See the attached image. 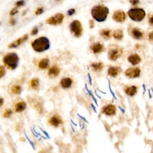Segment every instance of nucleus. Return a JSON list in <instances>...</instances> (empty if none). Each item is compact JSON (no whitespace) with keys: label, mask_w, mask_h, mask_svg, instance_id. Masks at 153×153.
Returning a JSON list of instances; mask_svg holds the SVG:
<instances>
[{"label":"nucleus","mask_w":153,"mask_h":153,"mask_svg":"<svg viewBox=\"0 0 153 153\" xmlns=\"http://www.w3.org/2000/svg\"><path fill=\"white\" fill-rule=\"evenodd\" d=\"M109 10L108 7L103 6V5H97L92 8L91 15L94 20L97 22H103L108 18Z\"/></svg>","instance_id":"1"},{"label":"nucleus","mask_w":153,"mask_h":153,"mask_svg":"<svg viewBox=\"0 0 153 153\" xmlns=\"http://www.w3.org/2000/svg\"><path fill=\"white\" fill-rule=\"evenodd\" d=\"M32 48L37 53H42L50 48V41L47 37H39L32 41Z\"/></svg>","instance_id":"2"},{"label":"nucleus","mask_w":153,"mask_h":153,"mask_svg":"<svg viewBox=\"0 0 153 153\" xmlns=\"http://www.w3.org/2000/svg\"><path fill=\"white\" fill-rule=\"evenodd\" d=\"M2 61L9 69L15 70L17 68L18 64H19V57L16 53L12 52V53L6 54L2 59Z\"/></svg>","instance_id":"3"},{"label":"nucleus","mask_w":153,"mask_h":153,"mask_svg":"<svg viewBox=\"0 0 153 153\" xmlns=\"http://www.w3.org/2000/svg\"><path fill=\"white\" fill-rule=\"evenodd\" d=\"M145 11L142 8H132L128 12V16L130 19L136 22H140L145 18Z\"/></svg>","instance_id":"4"},{"label":"nucleus","mask_w":153,"mask_h":153,"mask_svg":"<svg viewBox=\"0 0 153 153\" xmlns=\"http://www.w3.org/2000/svg\"><path fill=\"white\" fill-rule=\"evenodd\" d=\"M123 50L118 45H112L108 51L109 59L112 61H116L123 55Z\"/></svg>","instance_id":"5"},{"label":"nucleus","mask_w":153,"mask_h":153,"mask_svg":"<svg viewBox=\"0 0 153 153\" xmlns=\"http://www.w3.org/2000/svg\"><path fill=\"white\" fill-rule=\"evenodd\" d=\"M70 31L75 37L79 38L83 34V27L81 25V21L78 20H74V21L70 24Z\"/></svg>","instance_id":"6"},{"label":"nucleus","mask_w":153,"mask_h":153,"mask_svg":"<svg viewBox=\"0 0 153 153\" xmlns=\"http://www.w3.org/2000/svg\"><path fill=\"white\" fill-rule=\"evenodd\" d=\"M64 19V15L62 13H57L54 16L48 18L46 20V24L50 25V26H58L63 22Z\"/></svg>","instance_id":"7"},{"label":"nucleus","mask_w":153,"mask_h":153,"mask_svg":"<svg viewBox=\"0 0 153 153\" xmlns=\"http://www.w3.org/2000/svg\"><path fill=\"white\" fill-rule=\"evenodd\" d=\"M102 113L106 116H114L116 113V107L113 104L106 105L103 107Z\"/></svg>","instance_id":"8"},{"label":"nucleus","mask_w":153,"mask_h":153,"mask_svg":"<svg viewBox=\"0 0 153 153\" xmlns=\"http://www.w3.org/2000/svg\"><path fill=\"white\" fill-rule=\"evenodd\" d=\"M141 70L139 68H129L125 70V75L129 78H136L140 76Z\"/></svg>","instance_id":"9"},{"label":"nucleus","mask_w":153,"mask_h":153,"mask_svg":"<svg viewBox=\"0 0 153 153\" xmlns=\"http://www.w3.org/2000/svg\"><path fill=\"white\" fill-rule=\"evenodd\" d=\"M113 19L116 22H123L126 19V14L122 10L116 11L113 15Z\"/></svg>","instance_id":"10"},{"label":"nucleus","mask_w":153,"mask_h":153,"mask_svg":"<svg viewBox=\"0 0 153 153\" xmlns=\"http://www.w3.org/2000/svg\"><path fill=\"white\" fill-rule=\"evenodd\" d=\"M49 124L54 127H58L63 123V120L62 118L58 115H54L53 116H51L48 120Z\"/></svg>","instance_id":"11"},{"label":"nucleus","mask_w":153,"mask_h":153,"mask_svg":"<svg viewBox=\"0 0 153 153\" xmlns=\"http://www.w3.org/2000/svg\"><path fill=\"white\" fill-rule=\"evenodd\" d=\"M28 34H25L21 38H18L17 40H15V41H13L9 45V48H18L19 46L21 45V44H23L24 42H26V41L28 40Z\"/></svg>","instance_id":"12"},{"label":"nucleus","mask_w":153,"mask_h":153,"mask_svg":"<svg viewBox=\"0 0 153 153\" xmlns=\"http://www.w3.org/2000/svg\"><path fill=\"white\" fill-rule=\"evenodd\" d=\"M104 45L100 42L94 43V44L90 46V50L93 51V53L96 54L102 53L103 51H104Z\"/></svg>","instance_id":"13"},{"label":"nucleus","mask_w":153,"mask_h":153,"mask_svg":"<svg viewBox=\"0 0 153 153\" xmlns=\"http://www.w3.org/2000/svg\"><path fill=\"white\" fill-rule=\"evenodd\" d=\"M60 72H61V69L57 65H54L48 69V75L51 78H54L60 74Z\"/></svg>","instance_id":"14"},{"label":"nucleus","mask_w":153,"mask_h":153,"mask_svg":"<svg viewBox=\"0 0 153 153\" xmlns=\"http://www.w3.org/2000/svg\"><path fill=\"white\" fill-rule=\"evenodd\" d=\"M122 72L121 68L116 66H111L109 68L108 70H107V74L109 76H113V77H116Z\"/></svg>","instance_id":"15"},{"label":"nucleus","mask_w":153,"mask_h":153,"mask_svg":"<svg viewBox=\"0 0 153 153\" xmlns=\"http://www.w3.org/2000/svg\"><path fill=\"white\" fill-rule=\"evenodd\" d=\"M60 84L63 89H69L73 84V80L70 77H64L61 79Z\"/></svg>","instance_id":"16"},{"label":"nucleus","mask_w":153,"mask_h":153,"mask_svg":"<svg viewBox=\"0 0 153 153\" xmlns=\"http://www.w3.org/2000/svg\"><path fill=\"white\" fill-rule=\"evenodd\" d=\"M131 35L132 36V38L136 40H140L144 37V33L139 28H132V31H131Z\"/></svg>","instance_id":"17"},{"label":"nucleus","mask_w":153,"mask_h":153,"mask_svg":"<svg viewBox=\"0 0 153 153\" xmlns=\"http://www.w3.org/2000/svg\"><path fill=\"white\" fill-rule=\"evenodd\" d=\"M128 61L132 65H137L141 62V57L137 54H132L128 57Z\"/></svg>","instance_id":"18"},{"label":"nucleus","mask_w":153,"mask_h":153,"mask_svg":"<svg viewBox=\"0 0 153 153\" xmlns=\"http://www.w3.org/2000/svg\"><path fill=\"white\" fill-rule=\"evenodd\" d=\"M125 94L130 96H133L136 94L137 91H138V87H136V86L132 85V86H128L125 88L124 90Z\"/></svg>","instance_id":"19"},{"label":"nucleus","mask_w":153,"mask_h":153,"mask_svg":"<svg viewBox=\"0 0 153 153\" xmlns=\"http://www.w3.org/2000/svg\"><path fill=\"white\" fill-rule=\"evenodd\" d=\"M91 68L92 69L96 71V72H100L102 71L103 68H104V64L102 62H94L91 64Z\"/></svg>","instance_id":"20"},{"label":"nucleus","mask_w":153,"mask_h":153,"mask_svg":"<svg viewBox=\"0 0 153 153\" xmlns=\"http://www.w3.org/2000/svg\"><path fill=\"white\" fill-rule=\"evenodd\" d=\"M50 62L48 58H43L38 62V68L41 70H45L49 67Z\"/></svg>","instance_id":"21"},{"label":"nucleus","mask_w":153,"mask_h":153,"mask_svg":"<svg viewBox=\"0 0 153 153\" xmlns=\"http://www.w3.org/2000/svg\"><path fill=\"white\" fill-rule=\"evenodd\" d=\"M26 106H27V105H26V102H24V101L19 102L18 103H16V105L15 106V111L16 113L23 112L26 109Z\"/></svg>","instance_id":"22"},{"label":"nucleus","mask_w":153,"mask_h":153,"mask_svg":"<svg viewBox=\"0 0 153 153\" xmlns=\"http://www.w3.org/2000/svg\"><path fill=\"white\" fill-rule=\"evenodd\" d=\"M112 35L116 40H122L123 38V32L122 29H116L112 33Z\"/></svg>","instance_id":"23"},{"label":"nucleus","mask_w":153,"mask_h":153,"mask_svg":"<svg viewBox=\"0 0 153 153\" xmlns=\"http://www.w3.org/2000/svg\"><path fill=\"white\" fill-rule=\"evenodd\" d=\"M100 34L104 39H110L112 36V31L110 29H103L100 32Z\"/></svg>","instance_id":"24"},{"label":"nucleus","mask_w":153,"mask_h":153,"mask_svg":"<svg viewBox=\"0 0 153 153\" xmlns=\"http://www.w3.org/2000/svg\"><path fill=\"white\" fill-rule=\"evenodd\" d=\"M30 86L33 90H37L39 88V79L38 78H33L32 81H30Z\"/></svg>","instance_id":"25"},{"label":"nucleus","mask_w":153,"mask_h":153,"mask_svg":"<svg viewBox=\"0 0 153 153\" xmlns=\"http://www.w3.org/2000/svg\"><path fill=\"white\" fill-rule=\"evenodd\" d=\"M21 87L20 85H14L11 88V92L12 94H15V95H18V94H20L21 93Z\"/></svg>","instance_id":"26"},{"label":"nucleus","mask_w":153,"mask_h":153,"mask_svg":"<svg viewBox=\"0 0 153 153\" xmlns=\"http://www.w3.org/2000/svg\"><path fill=\"white\" fill-rule=\"evenodd\" d=\"M33 106H34V109H36V110L38 111V113L40 114H42L44 110H43L42 104H41V103L40 101H37V102L35 101L34 104H33Z\"/></svg>","instance_id":"27"},{"label":"nucleus","mask_w":153,"mask_h":153,"mask_svg":"<svg viewBox=\"0 0 153 153\" xmlns=\"http://www.w3.org/2000/svg\"><path fill=\"white\" fill-rule=\"evenodd\" d=\"M12 115V111L10 109H8L5 111V113H3V117L4 118H9Z\"/></svg>","instance_id":"28"},{"label":"nucleus","mask_w":153,"mask_h":153,"mask_svg":"<svg viewBox=\"0 0 153 153\" xmlns=\"http://www.w3.org/2000/svg\"><path fill=\"white\" fill-rule=\"evenodd\" d=\"M26 4V2H25V0H19L18 2H15V6L17 7V8H19V7H21L25 6Z\"/></svg>","instance_id":"29"},{"label":"nucleus","mask_w":153,"mask_h":153,"mask_svg":"<svg viewBox=\"0 0 153 153\" xmlns=\"http://www.w3.org/2000/svg\"><path fill=\"white\" fill-rule=\"evenodd\" d=\"M6 74V69L3 66L0 65V78H2Z\"/></svg>","instance_id":"30"},{"label":"nucleus","mask_w":153,"mask_h":153,"mask_svg":"<svg viewBox=\"0 0 153 153\" xmlns=\"http://www.w3.org/2000/svg\"><path fill=\"white\" fill-rule=\"evenodd\" d=\"M43 12H44V8H43V7H39V8H38V9H36L34 14H35L36 15H41V14H42Z\"/></svg>","instance_id":"31"},{"label":"nucleus","mask_w":153,"mask_h":153,"mask_svg":"<svg viewBox=\"0 0 153 153\" xmlns=\"http://www.w3.org/2000/svg\"><path fill=\"white\" fill-rule=\"evenodd\" d=\"M18 12H19V10H18V8L16 7V8H14V9H12L11 10L10 15L11 16H13V15H15V14H17Z\"/></svg>","instance_id":"32"},{"label":"nucleus","mask_w":153,"mask_h":153,"mask_svg":"<svg viewBox=\"0 0 153 153\" xmlns=\"http://www.w3.org/2000/svg\"><path fill=\"white\" fill-rule=\"evenodd\" d=\"M75 12H76L75 9H70L68 11V15H69V16H72V15H74Z\"/></svg>","instance_id":"33"},{"label":"nucleus","mask_w":153,"mask_h":153,"mask_svg":"<svg viewBox=\"0 0 153 153\" xmlns=\"http://www.w3.org/2000/svg\"><path fill=\"white\" fill-rule=\"evenodd\" d=\"M38 27H34V28L32 29L31 34H32V35H36V34H38Z\"/></svg>","instance_id":"34"},{"label":"nucleus","mask_w":153,"mask_h":153,"mask_svg":"<svg viewBox=\"0 0 153 153\" xmlns=\"http://www.w3.org/2000/svg\"><path fill=\"white\" fill-rule=\"evenodd\" d=\"M130 2L132 6H136V5L139 4L140 1L139 0H130Z\"/></svg>","instance_id":"35"},{"label":"nucleus","mask_w":153,"mask_h":153,"mask_svg":"<svg viewBox=\"0 0 153 153\" xmlns=\"http://www.w3.org/2000/svg\"><path fill=\"white\" fill-rule=\"evenodd\" d=\"M89 24H90V28H94V26H95V22H94V20H90V21H89Z\"/></svg>","instance_id":"36"},{"label":"nucleus","mask_w":153,"mask_h":153,"mask_svg":"<svg viewBox=\"0 0 153 153\" xmlns=\"http://www.w3.org/2000/svg\"><path fill=\"white\" fill-rule=\"evenodd\" d=\"M109 89H110V91L111 94H112V96H113V97H114L115 100H116L117 98L116 96V95H115V94L113 92V90H112V89H111V86H110V83H109Z\"/></svg>","instance_id":"37"},{"label":"nucleus","mask_w":153,"mask_h":153,"mask_svg":"<svg viewBox=\"0 0 153 153\" xmlns=\"http://www.w3.org/2000/svg\"><path fill=\"white\" fill-rule=\"evenodd\" d=\"M149 23L150 24V26H153V15H151L149 17Z\"/></svg>","instance_id":"38"},{"label":"nucleus","mask_w":153,"mask_h":153,"mask_svg":"<svg viewBox=\"0 0 153 153\" xmlns=\"http://www.w3.org/2000/svg\"><path fill=\"white\" fill-rule=\"evenodd\" d=\"M149 41H153V31L150 32L149 34Z\"/></svg>","instance_id":"39"},{"label":"nucleus","mask_w":153,"mask_h":153,"mask_svg":"<svg viewBox=\"0 0 153 153\" xmlns=\"http://www.w3.org/2000/svg\"><path fill=\"white\" fill-rule=\"evenodd\" d=\"M9 24H10L11 26H15V24H16V21H15V19H12L10 20V21H9Z\"/></svg>","instance_id":"40"},{"label":"nucleus","mask_w":153,"mask_h":153,"mask_svg":"<svg viewBox=\"0 0 153 153\" xmlns=\"http://www.w3.org/2000/svg\"><path fill=\"white\" fill-rule=\"evenodd\" d=\"M26 138H27V139H28V142H29V143H30V144H31V145H32V148H33V149H34V144H33V143H32V141L30 140L29 139H28V137H27V136H26Z\"/></svg>","instance_id":"41"},{"label":"nucleus","mask_w":153,"mask_h":153,"mask_svg":"<svg viewBox=\"0 0 153 153\" xmlns=\"http://www.w3.org/2000/svg\"><path fill=\"white\" fill-rule=\"evenodd\" d=\"M3 103H4V100L2 97H0V107L3 105Z\"/></svg>","instance_id":"42"},{"label":"nucleus","mask_w":153,"mask_h":153,"mask_svg":"<svg viewBox=\"0 0 153 153\" xmlns=\"http://www.w3.org/2000/svg\"><path fill=\"white\" fill-rule=\"evenodd\" d=\"M88 77H89V80H90V84L91 85V84H92V80H91V76H90V74H88Z\"/></svg>","instance_id":"43"},{"label":"nucleus","mask_w":153,"mask_h":153,"mask_svg":"<svg viewBox=\"0 0 153 153\" xmlns=\"http://www.w3.org/2000/svg\"><path fill=\"white\" fill-rule=\"evenodd\" d=\"M149 97L152 98V94H151V92H150V90H149Z\"/></svg>","instance_id":"44"},{"label":"nucleus","mask_w":153,"mask_h":153,"mask_svg":"<svg viewBox=\"0 0 153 153\" xmlns=\"http://www.w3.org/2000/svg\"><path fill=\"white\" fill-rule=\"evenodd\" d=\"M91 106H92V107H93V109H94V110L95 111V113H96V108H95V107H94V105H91Z\"/></svg>","instance_id":"45"},{"label":"nucleus","mask_w":153,"mask_h":153,"mask_svg":"<svg viewBox=\"0 0 153 153\" xmlns=\"http://www.w3.org/2000/svg\"><path fill=\"white\" fill-rule=\"evenodd\" d=\"M143 89H144V93H145V84H143Z\"/></svg>","instance_id":"46"},{"label":"nucleus","mask_w":153,"mask_h":153,"mask_svg":"<svg viewBox=\"0 0 153 153\" xmlns=\"http://www.w3.org/2000/svg\"><path fill=\"white\" fill-rule=\"evenodd\" d=\"M71 122H72V123H73V124H74V125H75V126H76V125H76V123H74V121H72V120H71Z\"/></svg>","instance_id":"47"},{"label":"nucleus","mask_w":153,"mask_h":153,"mask_svg":"<svg viewBox=\"0 0 153 153\" xmlns=\"http://www.w3.org/2000/svg\"><path fill=\"white\" fill-rule=\"evenodd\" d=\"M119 109H120V110H121L122 112H123V113H124V110H123V109H122L121 107H119Z\"/></svg>","instance_id":"48"},{"label":"nucleus","mask_w":153,"mask_h":153,"mask_svg":"<svg viewBox=\"0 0 153 153\" xmlns=\"http://www.w3.org/2000/svg\"><path fill=\"white\" fill-rule=\"evenodd\" d=\"M55 1H57V2H58V1H61V0H55Z\"/></svg>","instance_id":"49"}]
</instances>
